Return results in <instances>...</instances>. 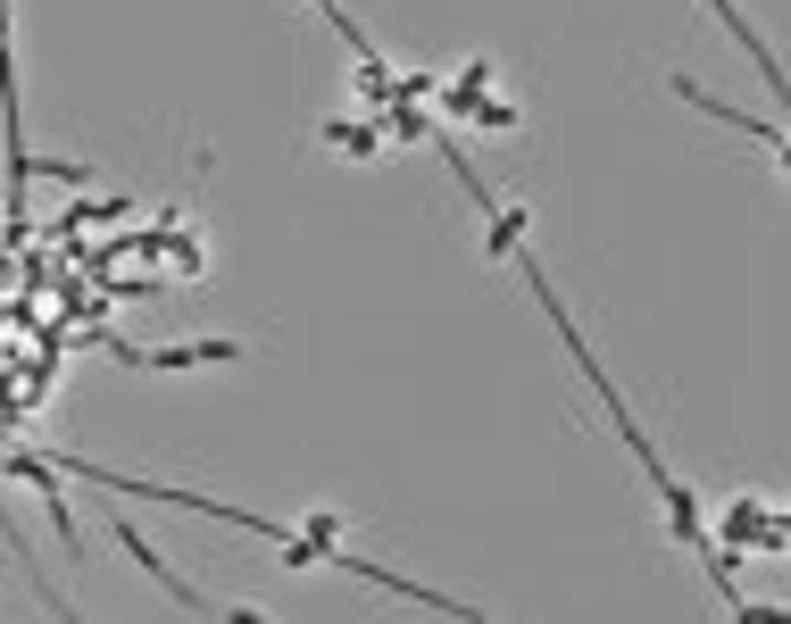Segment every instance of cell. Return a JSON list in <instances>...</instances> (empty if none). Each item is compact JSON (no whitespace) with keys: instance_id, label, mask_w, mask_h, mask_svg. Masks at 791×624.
Listing matches in <instances>:
<instances>
[{"instance_id":"cell-2","label":"cell","mask_w":791,"mask_h":624,"mask_svg":"<svg viewBox=\"0 0 791 624\" xmlns=\"http://www.w3.org/2000/svg\"><path fill=\"white\" fill-rule=\"evenodd\" d=\"M716 533H725V549H741V541H758V549H783V516H767V508H741V500H734V516H725V525H716Z\"/></svg>"},{"instance_id":"cell-1","label":"cell","mask_w":791,"mask_h":624,"mask_svg":"<svg viewBox=\"0 0 791 624\" xmlns=\"http://www.w3.org/2000/svg\"><path fill=\"white\" fill-rule=\"evenodd\" d=\"M117 359H133V366H226V359H242V341L208 333V341H175V350H117Z\"/></svg>"},{"instance_id":"cell-4","label":"cell","mask_w":791,"mask_h":624,"mask_svg":"<svg viewBox=\"0 0 791 624\" xmlns=\"http://www.w3.org/2000/svg\"><path fill=\"white\" fill-rule=\"evenodd\" d=\"M325 142H334V151H350V158H367L383 142V117H334V125H325Z\"/></svg>"},{"instance_id":"cell-5","label":"cell","mask_w":791,"mask_h":624,"mask_svg":"<svg viewBox=\"0 0 791 624\" xmlns=\"http://www.w3.org/2000/svg\"><path fill=\"white\" fill-rule=\"evenodd\" d=\"M467 117H475V125H484V133H509V125H517V109H509V100H491V92H484V100H475V109H467Z\"/></svg>"},{"instance_id":"cell-3","label":"cell","mask_w":791,"mask_h":624,"mask_svg":"<svg viewBox=\"0 0 791 624\" xmlns=\"http://www.w3.org/2000/svg\"><path fill=\"white\" fill-rule=\"evenodd\" d=\"M133 217V200H76V208H58V242H76V226H126Z\"/></svg>"}]
</instances>
